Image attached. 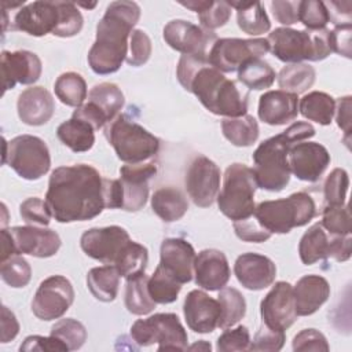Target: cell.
I'll return each instance as SVG.
<instances>
[{"instance_id":"6da1fadb","label":"cell","mask_w":352,"mask_h":352,"mask_svg":"<svg viewBox=\"0 0 352 352\" xmlns=\"http://www.w3.org/2000/svg\"><path fill=\"white\" fill-rule=\"evenodd\" d=\"M45 202L59 223L91 220L106 209L104 177L87 164L59 166L50 176Z\"/></svg>"},{"instance_id":"7a4b0ae2","label":"cell","mask_w":352,"mask_h":352,"mask_svg":"<svg viewBox=\"0 0 352 352\" xmlns=\"http://www.w3.org/2000/svg\"><path fill=\"white\" fill-rule=\"evenodd\" d=\"M176 76L182 87L192 92L210 113L226 118L246 114L248 94L242 92L235 81L214 69L208 56L182 55Z\"/></svg>"},{"instance_id":"3957f363","label":"cell","mask_w":352,"mask_h":352,"mask_svg":"<svg viewBox=\"0 0 352 352\" xmlns=\"http://www.w3.org/2000/svg\"><path fill=\"white\" fill-rule=\"evenodd\" d=\"M140 18L135 1H113L96 25V38L88 52V63L96 74L116 73L126 59L129 37Z\"/></svg>"},{"instance_id":"277c9868","label":"cell","mask_w":352,"mask_h":352,"mask_svg":"<svg viewBox=\"0 0 352 352\" xmlns=\"http://www.w3.org/2000/svg\"><path fill=\"white\" fill-rule=\"evenodd\" d=\"M315 135V128L304 121L292 124L286 131L264 140L253 153L254 177L257 187L278 192L290 182L287 154L292 144Z\"/></svg>"},{"instance_id":"5b68a950","label":"cell","mask_w":352,"mask_h":352,"mask_svg":"<svg viewBox=\"0 0 352 352\" xmlns=\"http://www.w3.org/2000/svg\"><path fill=\"white\" fill-rule=\"evenodd\" d=\"M329 32L327 29L296 30L292 28H276L268 34L267 41L271 52L282 62H318L331 54Z\"/></svg>"},{"instance_id":"8992f818","label":"cell","mask_w":352,"mask_h":352,"mask_svg":"<svg viewBox=\"0 0 352 352\" xmlns=\"http://www.w3.org/2000/svg\"><path fill=\"white\" fill-rule=\"evenodd\" d=\"M253 214L268 232L287 234L316 216V204L308 192L298 191L287 198L260 202Z\"/></svg>"},{"instance_id":"52a82bcc","label":"cell","mask_w":352,"mask_h":352,"mask_svg":"<svg viewBox=\"0 0 352 352\" xmlns=\"http://www.w3.org/2000/svg\"><path fill=\"white\" fill-rule=\"evenodd\" d=\"M104 133L117 157L125 164L151 161L160 150L158 138L124 114L110 121Z\"/></svg>"},{"instance_id":"ba28073f","label":"cell","mask_w":352,"mask_h":352,"mask_svg":"<svg viewBox=\"0 0 352 352\" xmlns=\"http://www.w3.org/2000/svg\"><path fill=\"white\" fill-rule=\"evenodd\" d=\"M256 188L257 183L252 168L239 162L228 165L224 172L223 187L216 198L220 212L232 221L253 216Z\"/></svg>"},{"instance_id":"9c48e42d","label":"cell","mask_w":352,"mask_h":352,"mask_svg":"<svg viewBox=\"0 0 352 352\" xmlns=\"http://www.w3.org/2000/svg\"><path fill=\"white\" fill-rule=\"evenodd\" d=\"M131 337L139 346L158 344V351H186L188 336L176 314H154L138 319L131 327Z\"/></svg>"},{"instance_id":"30bf717a","label":"cell","mask_w":352,"mask_h":352,"mask_svg":"<svg viewBox=\"0 0 352 352\" xmlns=\"http://www.w3.org/2000/svg\"><path fill=\"white\" fill-rule=\"evenodd\" d=\"M3 164H8L22 179L37 180L51 166L48 146L33 135H19L7 142L4 139Z\"/></svg>"},{"instance_id":"8fae6325","label":"cell","mask_w":352,"mask_h":352,"mask_svg":"<svg viewBox=\"0 0 352 352\" xmlns=\"http://www.w3.org/2000/svg\"><path fill=\"white\" fill-rule=\"evenodd\" d=\"M270 51L267 38H217L208 54L209 63L223 73L238 70L248 60Z\"/></svg>"},{"instance_id":"7c38bea8","label":"cell","mask_w":352,"mask_h":352,"mask_svg":"<svg viewBox=\"0 0 352 352\" xmlns=\"http://www.w3.org/2000/svg\"><path fill=\"white\" fill-rule=\"evenodd\" d=\"M73 301L72 282L62 275H52L40 283L32 301V311L41 320H55L66 314Z\"/></svg>"},{"instance_id":"4fadbf2b","label":"cell","mask_w":352,"mask_h":352,"mask_svg":"<svg viewBox=\"0 0 352 352\" xmlns=\"http://www.w3.org/2000/svg\"><path fill=\"white\" fill-rule=\"evenodd\" d=\"M186 190L199 208L210 206L220 190V169L205 155H197L186 172Z\"/></svg>"},{"instance_id":"5bb4252c","label":"cell","mask_w":352,"mask_h":352,"mask_svg":"<svg viewBox=\"0 0 352 352\" xmlns=\"http://www.w3.org/2000/svg\"><path fill=\"white\" fill-rule=\"evenodd\" d=\"M165 43L183 55L208 56V48H212L217 40L212 30L204 29L184 19H173L164 28Z\"/></svg>"},{"instance_id":"9a60e30c","label":"cell","mask_w":352,"mask_h":352,"mask_svg":"<svg viewBox=\"0 0 352 352\" xmlns=\"http://www.w3.org/2000/svg\"><path fill=\"white\" fill-rule=\"evenodd\" d=\"M263 324L274 330H287L297 319L293 286L289 282H276L260 304Z\"/></svg>"},{"instance_id":"2e32d148","label":"cell","mask_w":352,"mask_h":352,"mask_svg":"<svg viewBox=\"0 0 352 352\" xmlns=\"http://www.w3.org/2000/svg\"><path fill=\"white\" fill-rule=\"evenodd\" d=\"M120 182L122 186V206L126 212L140 210L148 198V180L157 175V162L154 160L125 164L120 168Z\"/></svg>"},{"instance_id":"e0dca14e","label":"cell","mask_w":352,"mask_h":352,"mask_svg":"<svg viewBox=\"0 0 352 352\" xmlns=\"http://www.w3.org/2000/svg\"><path fill=\"white\" fill-rule=\"evenodd\" d=\"M131 238L126 230L120 226H109L87 230L80 238V246L87 256L103 264L113 265Z\"/></svg>"},{"instance_id":"ac0fdd59","label":"cell","mask_w":352,"mask_h":352,"mask_svg":"<svg viewBox=\"0 0 352 352\" xmlns=\"http://www.w3.org/2000/svg\"><path fill=\"white\" fill-rule=\"evenodd\" d=\"M289 169L297 179L302 182H316L324 173L330 164L327 148L316 142H298L290 146Z\"/></svg>"},{"instance_id":"d6986e66","label":"cell","mask_w":352,"mask_h":352,"mask_svg":"<svg viewBox=\"0 0 352 352\" xmlns=\"http://www.w3.org/2000/svg\"><path fill=\"white\" fill-rule=\"evenodd\" d=\"M59 23L58 1H33L21 7L12 21L14 30L41 37L56 30Z\"/></svg>"},{"instance_id":"ffe728a7","label":"cell","mask_w":352,"mask_h":352,"mask_svg":"<svg viewBox=\"0 0 352 352\" xmlns=\"http://www.w3.org/2000/svg\"><path fill=\"white\" fill-rule=\"evenodd\" d=\"M16 254L51 257L60 248V236L51 228L41 226H16L8 230Z\"/></svg>"},{"instance_id":"44dd1931","label":"cell","mask_w":352,"mask_h":352,"mask_svg":"<svg viewBox=\"0 0 352 352\" xmlns=\"http://www.w3.org/2000/svg\"><path fill=\"white\" fill-rule=\"evenodd\" d=\"M43 72L40 58L30 51H3L1 52V76L4 92L12 89L15 84H34Z\"/></svg>"},{"instance_id":"7402d4cb","label":"cell","mask_w":352,"mask_h":352,"mask_svg":"<svg viewBox=\"0 0 352 352\" xmlns=\"http://www.w3.org/2000/svg\"><path fill=\"white\" fill-rule=\"evenodd\" d=\"M184 319L194 333H212L219 326L220 304L204 290H191L183 304Z\"/></svg>"},{"instance_id":"603a6c76","label":"cell","mask_w":352,"mask_h":352,"mask_svg":"<svg viewBox=\"0 0 352 352\" xmlns=\"http://www.w3.org/2000/svg\"><path fill=\"white\" fill-rule=\"evenodd\" d=\"M234 274L243 287L249 290H263L274 283L276 267L270 257L249 252L235 260Z\"/></svg>"},{"instance_id":"cb8c5ba5","label":"cell","mask_w":352,"mask_h":352,"mask_svg":"<svg viewBox=\"0 0 352 352\" xmlns=\"http://www.w3.org/2000/svg\"><path fill=\"white\" fill-rule=\"evenodd\" d=\"M195 256L192 245L186 239L166 238L161 243L160 265L184 285L192 279Z\"/></svg>"},{"instance_id":"d4e9b609","label":"cell","mask_w":352,"mask_h":352,"mask_svg":"<svg viewBox=\"0 0 352 352\" xmlns=\"http://www.w3.org/2000/svg\"><path fill=\"white\" fill-rule=\"evenodd\" d=\"M195 283L209 292L223 289L231 276L228 260L221 250L204 249L194 261Z\"/></svg>"},{"instance_id":"484cf974","label":"cell","mask_w":352,"mask_h":352,"mask_svg":"<svg viewBox=\"0 0 352 352\" xmlns=\"http://www.w3.org/2000/svg\"><path fill=\"white\" fill-rule=\"evenodd\" d=\"M16 110L23 124L38 126L51 120L55 111V102L44 87H30L19 94Z\"/></svg>"},{"instance_id":"4316f807","label":"cell","mask_w":352,"mask_h":352,"mask_svg":"<svg viewBox=\"0 0 352 352\" xmlns=\"http://www.w3.org/2000/svg\"><path fill=\"white\" fill-rule=\"evenodd\" d=\"M257 113L268 125H285L298 114V96L282 89L267 91L260 96Z\"/></svg>"},{"instance_id":"83f0119b","label":"cell","mask_w":352,"mask_h":352,"mask_svg":"<svg viewBox=\"0 0 352 352\" xmlns=\"http://www.w3.org/2000/svg\"><path fill=\"white\" fill-rule=\"evenodd\" d=\"M296 311L300 316L315 314L330 297V285L320 275H305L293 287Z\"/></svg>"},{"instance_id":"f1b7e54d","label":"cell","mask_w":352,"mask_h":352,"mask_svg":"<svg viewBox=\"0 0 352 352\" xmlns=\"http://www.w3.org/2000/svg\"><path fill=\"white\" fill-rule=\"evenodd\" d=\"M337 235L329 234L319 223L312 224L301 236L298 254L305 265H312L319 260L331 258L334 239Z\"/></svg>"},{"instance_id":"f546056e","label":"cell","mask_w":352,"mask_h":352,"mask_svg":"<svg viewBox=\"0 0 352 352\" xmlns=\"http://www.w3.org/2000/svg\"><path fill=\"white\" fill-rule=\"evenodd\" d=\"M153 212L165 223L182 219L188 210L186 195L175 187H161L151 197Z\"/></svg>"},{"instance_id":"4dcf8cb0","label":"cell","mask_w":352,"mask_h":352,"mask_svg":"<svg viewBox=\"0 0 352 352\" xmlns=\"http://www.w3.org/2000/svg\"><path fill=\"white\" fill-rule=\"evenodd\" d=\"M231 8L236 10V23L239 29L250 36L267 33L271 22L260 1H227Z\"/></svg>"},{"instance_id":"1f68e13d","label":"cell","mask_w":352,"mask_h":352,"mask_svg":"<svg viewBox=\"0 0 352 352\" xmlns=\"http://www.w3.org/2000/svg\"><path fill=\"white\" fill-rule=\"evenodd\" d=\"M120 272L116 265L106 264L89 270L87 275V285L92 296L103 302L116 300L120 286Z\"/></svg>"},{"instance_id":"d6a6232c","label":"cell","mask_w":352,"mask_h":352,"mask_svg":"<svg viewBox=\"0 0 352 352\" xmlns=\"http://www.w3.org/2000/svg\"><path fill=\"white\" fill-rule=\"evenodd\" d=\"M94 131L89 124L72 117L58 126L56 136L72 151L84 153L91 150L95 143Z\"/></svg>"},{"instance_id":"836d02e7","label":"cell","mask_w":352,"mask_h":352,"mask_svg":"<svg viewBox=\"0 0 352 352\" xmlns=\"http://www.w3.org/2000/svg\"><path fill=\"white\" fill-rule=\"evenodd\" d=\"M298 110L302 117L315 121L320 125H329L333 121L336 111V100L326 92L312 91L301 98Z\"/></svg>"},{"instance_id":"e575fe53","label":"cell","mask_w":352,"mask_h":352,"mask_svg":"<svg viewBox=\"0 0 352 352\" xmlns=\"http://www.w3.org/2000/svg\"><path fill=\"white\" fill-rule=\"evenodd\" d=\"M221 131L224 138L238 147L252 146L258 138V124L249 114L221 120Z\"/></svg>"},{"instance_id":"d590c367","label":"cell","mask_w":352,"mask_h":352,"mask_svg":"<svg viewBox=\"0 0 352 352\" xmlns=\"http://www.w3.org/2000/svg\"><path fill=\"white\" fill-rule=\"evenodd\" d=\"M276 77L278 85L282 88V91L298 95L312 87L315 82L316 72L311 65L304 62L289 63L280 69Z\"/></svg>"},{"instance_id":"8d00e7d4","label":"cell","mask_w":352,"mask_h":352,"mask_svg":"<svg viewBox=\"0 0 352 352\" xmlns=\"http://www.w3.org/2000/svg\"><path fill=\"white\" fill-rule=\"evenodd\" d=\"M148 276L140 274L126 279L125 285V307L133 315H147L155 308V302L148 294Z\"/></svg>"},{"instance_id":"74e56055","label":"cell","mask_w":352,"mask_h":352,"mask_svg":"<svg viewBox=\"0 0 352 352\" xmlns=\"http://www.w3.org/2000/svg\"><path fill=\"white\" fill-rule=\"evenodd\" d=\"M217 301L220 304V329H228L236 324L246 314V301L243 294L235 287H223L219 290Z\"/></svg>"},{"instance_id":"f35d334b","label":"cell","mask_w":352,"mask_h":352,"mask_svg":"<svg viewBox=\"0 0 352 352\" xmlns=\"http://www.w3.org/2000/svg\"><path fill=\"white\" fill-rule=\"evenodd\" d=\"M56 98L66 106L80 107L87 99V82L81 74L76 72L62 73L54 85Z\"/></svg>"},{"instance_id":"ab89813d","label":"cell","mask_w":352,"mask_h":352,"mask_svg":"<svg viewBox=\"0 0 352 352\" xmlns=\"http://www.w3.org/2000/svg\"><path fill=\"white\" fill-rule=\"evenodd\" d=\"M147 261H148L147 248L135 241H129L122 248V250L117 256L113 265H116L121 276L128 279V278L144 274Z\"/></svg>"},{"instance_id":"60d3db41","label":"cell","mask_w":352,"mask_h":352,"mask_svg":"<svg viewBox=\"0 0 352 352\" xmlns=\"http://www.w3.org/2000/svg\"><path fill=\"white\" fill-rule=\"evenodd\" d=\"M88 102L96 104L109 118L113 121L124 106V94L118 85L113 82H100L91 88L88 92Z\"/></svg>"},{"instance_id":"b9f144b4","label":"cell","mask_w":352,"mask_h":352,"mask_svg":"<svg viewBox=\"0 0 352 352\" xmlns=\"http://www.w3.org/2000/svg\"><path fill=\"white\" fill-rule=\"evenodd\" d=\"M275 77L276 73L272 66L261 58L248 60L238 69V80L249 89L260 91L270 88L274 84Z\"/></svg>"},{"instance_id":"7bdbcfd3","label":"cell","mask_w":352,"mask_h":352,"mask_svg":"<svg viewBox=\"0 0 352 352\" xmlns=\"http://www.w3.org/2000/svg\"><path fill=\"white\" fill-rule=\"evenodd\" d=\"M147 289L155 304H170L177 300L182 283L158 264L147 280Z\"/></svg>"},{"instance_id":"ee69618b","label":"cell","mask_w":352,"mask_h":352,"mask_svg":"<svg viewBox=\"0 0 352 352\" xmlns=\"http://www.w3.org/2000/svg\"><path fill=\"white\" fill-rule=\"evenodd\" d=\"M51 336L60 340L69 351H76L84 345L87 340V329L81 322L73 318H66L58 320L51 327Z\"/></svg>"},{"instance_id":"f6af8a7d","label":"cell","mask_w":352,"mask_h":352,"mask_svg":"<svg viewBox=\"0 0 352 352\" xmlns=\"http://www.w3.org/2000/svg\"><path fill=\"white\" fill-rule=\"evenodd\" d=\"M0 275H1V279L8 286L19 289V287H25L30 282L32 268L22 256L15 254L1 261Z\"/></svg>"},{"instance_id":"bcb514c9","label":"cell","mask_w":352,"mask_h":352,"mask_svg":"<svg viewBox=\"0 0 352 352\" xmlns=\"http://www.w3.org/2000/svg\"><path fill=\"white\" fill-rule=\"evenodd\" d=\"M298 21L308 30H322L330 22L326 3L302 0L298 3Z\"/></svg>"},{"instance_id":"7dc6e473","label":"cell","mask_w":352,"mask_h":352,"mask_svg":"<svg viewBox=\"0 0 352 352\" xmlns=\"http://www.w3.org/2000/svg\"><path fill=\"white\" fill-rule=\"evenodd\" d=\"M349 187V177L345 169L336 168L333 169L324 180L323 195L327 205L341 206L345 205L346 191Z\"/></svg>"},{"instance_id":"c3c4849f","label":"cell","mask_w":352,"mask_h":352,"mask_svg":"<svg viewBox=\"0 0 352 352\" xmlns=\"http://www.w3.org/2000/svg\"><path fill=\"white\" fill-rule=\"evenodd\" d=\"M320 224L331 235H351V213L348 205H326L322 213Z\"/></svg>"},{"instance_id":"681fc988","label":"cell","mask_w":352,"mask_h":352,"mask_svg":"<svg viewBox=\"0 0 352 352\" xmlns=\"http://www.w3.org/2000/svg\"><path fill=\"white\" fill-rule=\"evenodd\" d=\"M59 6V23L54 36L58 37H72L81 32L84 18L72 1H58Z\"/></svg>"},{"instance_id":"f907efd6","label":"cell","mask_w":352,"mask_h":352,"mask_svg":"<svg viewBox=\"0 0 352 352\" xmlns=\"http://www.w3.org/2000/svg\"><path fill=\"white\" fill-rule=\"evenodd\" d=\"M231 16V7L227 1L206 0L205 7L198 12V19L204 29L213 30L224 26Z\"/></svg>"},{"instance_id":"816d5d0a","label":"cell","mask_w":352,"mask_h":352,"mask_svg":"<svg viewBox=\"0 0 352 352\" xmlns=\"http://www.w3.org/2000/svg\"><path fill=\"white\" fill-rule=\"evenodd\" d=\"M19 213L28 224L41 226V227H47L52 217V213L47 202L38 197H32L25 199L19 206Z\"/></svg>"},{"instance_id":"f5cc1de1","label":"cell","mask_w":352,"mask_h":352,"mask_svg":"<svg viewBox=\"0 0 352 352\" xmlns=\"http://www.w3.org/2000/svg\"><path fill=\"white\" fill-rule=\"evenodd\" d=\"M151 40L142 29H133L129 37V52L126 55V63L131 66L144 65L151 55Z\"/></svg>"},{"instance_id":"db71d44e","label":"cell","mask_w":352,"mask_h":352,"mask_svg":"<svg viewBox=\"0 0 352 352\" xmlns=\"http://www.w3.org/2000/svg\"><path fill=\"white\" fill-rule=\"evenodd\" d=\"M250 333L246 326H236L235 329L224 330L216 344L219 352H235V351H249Z\"/></svg>"},{"instance_id":"11a10c76","label":"cell","mask_w":352,"mask_h":352,"mask_svg":"<svg viewBox=\"0 0 352 352\" xmlns=\"http://www.w3.org/2000/svg\"><path fill=\"white\" fill-rule=\"evenodd\" d=\"M286 336L282 330H274L263 324L250 341L249 351H280L285 345Z\"/></svg>"},{"instance_id":"9f6ffc18","label":"cell","mask_w":352,"mask_h":352,"mask_svg":"<svg viewBox=\"0 0 352 352\" xmlns=\"http://www.w3.org/2000/svg\"><path fill=\"white\" fill-rule=\"evenodd\" d=\"M293 351L305 352V351H323L330 349L326 337L316 329H304L297 333L293 338Z\"/></svg>"},{"instance_id":"6f0895ef","label":"cell","mask_w":352,"mask_h":352,"mask_svg":"<svg viewBox=\"0 0 352 352\" xmlns=\"http://www.w3.org/2000/svg\"><path fill=\"white\" fill-rule=\"evenodd\" d=\"M234 231L236 236L245 242H264L270 239L272 235L264 227L260 226L254 214L245 220L234 221Z\"/></svg>"},{"instance_id":"680465c9","label":"cell","mask_w":352,"mask_h":352,"mask_svg":"<svg viewBox=\"0 0 352 352\" xmlns=\"http://www.w3.org/2000/svg\"><path fill=\"white\" fill-rule=\"evenodd\" d=\"M19 351L22 352H30V351H40V352H66L69 351L67 346L58 340L54 336L43 337V336H29L23 340V342L19 346Z\"/></svg>"},{"instance_id":"91938a15","label":"cell","mask_w":352,"mask_h":352,"mask_svg":"<svg viewBox=\"0 0 352 352\" xmlns=\"http://www.w3.org/2000/svg\"><path fill=\"white\" fill-rule=\"evenodd\" d=\"M351 33H352V23L338 25L333 30L329 32V43L331 52H337L344 55L345 58H351Z\"/></svg>"},{"instance_id":"94428289","label":"cell","mask_w":352,"mask_h":352,"mask_svg":"<svg viewBox=\"0 0 352 352\" xmlns=\"http://www.w3.org/2000/svg\"><path fill=\"white\" fill-rule=\"evenodd\" d=\"M74 118H78L87 124H89L95 131L103 128L106 124H109V118L106 117V114L92 102H87L82 103L80 107H77L73 111Z\"/></svg>"},{"instance_id":"6125c7cd","label":"cell","mask_w":352,"mask_h":352,"mask_svg":"<svg viewBox=\"0 0 352 352\" xmlns=\"http://www.w3.org/2000/svg\"><path fill=\"white\" fill-rule=\"evenodd\" d=\"M298 3L300 1H271V11L274 18L282 25H293L298 22Z\"/></svg>"},{"instance_id":"be15d7a7","label":"cell","mask_w":352,"mask_h":352,"mask_svg":"<svg viewBox=\"0 0 352 352\" xmlns=\"http://www.w3.org/2000/svg\"><path fill=\"white\" fill-rule=\"evenodd\" d=\"M351 99H352L351 96L340 98L336 102V111H334L337 125L344 131L345 139H348L351 135V109H352Z\"/></svg>"},{"instance_id":"e7e4bbea","label":"cell","mask_w":352,"mask_h":352,"mask_svg":"<svg viewBox=\"0 0 352 352\" xmlns=\"http://www.w3.org/2000/svg\"><path fill=\"white\" fill-rule=\"evenodd\" d=\"M19 333V322L16 320L12 311L6 305L1 307V342L12 341Z\"/></svg>"},{"instance_id":"03108f58","label":"cell","mask_w":352,"mask_h":352,"mask_svg":"<svg viewBox=\"0 0 352 352\" xmlns=\"http://www.w3.org/2000/svg\"><path fill=\"white\" fill-rule=\"evenodd\" d=\"M15 254L16 253H15V248H14V242L10 235V231L6 228H1V261Z\"/></svg>"},{"instance_id":"003e7915","label":"cell","mask_w":352,"mask_h":352,"mask_svg":"<svg viewBox=\"0 0 352 352\" xmlns=\"http://www.w3.org/2000/svg\"><path fill=\"white\" fill-rule=\"evenodd\" d=\"M187 349H190V351H197V349L198 351H210L212 345L208 341H205V340H199L198 342L190 345Z\"/></svg>"}]
</instances>
